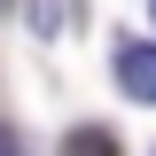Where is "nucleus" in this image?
<instances>
[{"mask_svg":"<svg viewBox=\"0 0 156 156\" xmlns=\"http://www.w3.org/2000/svg\"><path fill=\"white\" fill-rule=\"evenodd\" d=\"M117 86H125V101H156V47L125 39L117 47Z\"/></svg>","mask_w":156,"mask_h":156,"instance_id":"nucleus-1","label":"nucleus"},{"mask_svg":"<svg viewBox=\"0 0 156 156\" xmlns=\"http://www.w3.org/2000/svg\"><path fill=\"white\" fill-rule=\"evenodd\" d=\"M70 16H78V0H31V31H39V39H55Z\"/></svg>","mask_w":156,"mask_h":156,"instance_id":"nucleus-2","label":"nucleus"},{"mask_svg":"<svg viewBox=\"0 0 156 156\" xmlns=\"http://www.w3.org/2000/svg\"><path fill=\"white\" fill-rule=\"evenodd\" d=\"M62 156H117V140L101 133V125H78V133L62 140Z\"/></svg>","mask_w":156,"mask_h":156,"instance_id":"nucleus-3","label":"nucleus"},{"mask_svg":"<svg viewBox=\"0 0 156 156\" xmlns=\"http://www.w3.org/2000/svg\"><path fill=\"white\" fill-rule=\"evenodd\" d=\"M0 156H16V133H8V125H0Z\"/></svg>","mask_w":156,"mask_h":156,"instance_id":"nucleus-4","label":"nucleus"},{"mask_svg":"<svg viewBox=\"0 0 156 156\" xmlns=\"http://www.w3.org/2000/svg\"><path fill=\"white\" fill-rule=\"evenodd\" d=\"M0 8H8V0H0Z\"/></svg>","mask_w":156,"mask_h":156,"instance_id":"nucleus-5","label":"nucleus"}]
</instances>
